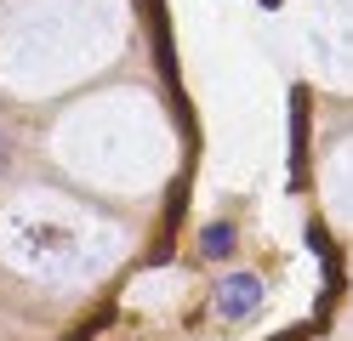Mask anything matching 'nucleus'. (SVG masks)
<instances>
[{"mask_svg":"<svg viewBox=\"0 0 353 341\" xmlns=\"http://www.w3.org/2000/svg\"><path fill=\"white\" fill-rule=\"evenodd\" d=\"M256 302H262V279L256 273H228L223 290H216V313L223 318H245V313H256Z\"/></svg>","mask_w":353,"mask_h":341,"instance_id":"1","label":"nucleus"},{"mask_svg":"<svg viewBox=\"0 0 353 341\" xmlns=\"http://www.w3.org/2000/svg\"><path fill=\"white\" fill-rule=\"evenodd\" d=\"M200 250H205L211 262H223L228 250H234V227H228V222H211L205 234H200Z\"/></svg>","mask_w":353,"mask_h":341,"instance_id":"2","label":"nucleus"}]
</instances>
